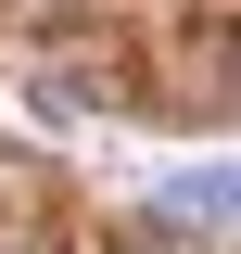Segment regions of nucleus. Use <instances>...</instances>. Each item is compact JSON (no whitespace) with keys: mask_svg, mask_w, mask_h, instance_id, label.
Returning <instances> with one entry per match:
<instances>
[{"mask_svg":"<svg viewBox=\"0 0 241 254\" xmlns=\"http://www.w3.org/2000/svg\"><path fill=\"white\" fill-rule=\"evenodd\" d=\"M152 229H165V242H190V254H216V242H229V165L178 178L165 203H152Z\"/></svg>","mask_w":241,"mask_h":254,"instance_id":"1","label":"nucleus"},{"mask_svg":"<svg viewBox=\"0 0 241 254\" xmlns=\"http://www.w3.org/2000/svg\"><path fill=\"white\" fill-rule=\"evenodd\" d=\"M115 254H190V242H165V229H152V216H140V229H127V242H115Z\"/></svg>","mask_w":241,"mask_h":254,"instance_id":"2","label":"nucleus"},{"mask_svg":"<svg viewBox=\"0 0 241 254\" xmlns=\"http://www.w3.org/2000/svg\"><path fill=\"white\" fill-rule=\"evenodd\" d=\"M13 254H38V242H13Z\"/></svg>","mask_w":241,"mask_h":254,"instance_id":"3","label":"nucleus"}]
</instances>
